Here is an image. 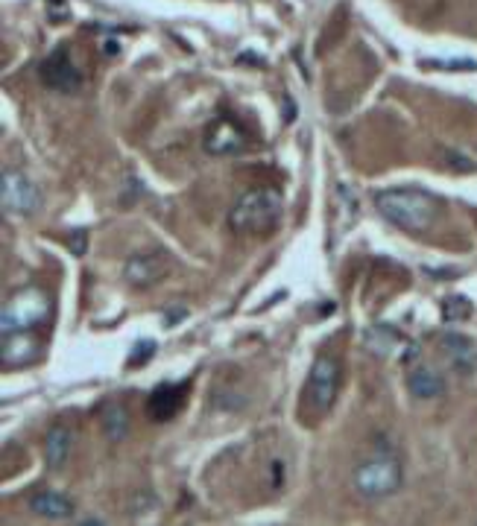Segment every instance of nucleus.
<instances>
[{
    "mask_svg": "<svg viewBox=\"0 0 477 526\" xmlns=\"http://www.w3.org/2000/svg\"><path fill=\"white\" fill-rule=\"evenodd\" d=\"M375 205L387 223L407 234H425L439 220V199L422 188H390L375 196Z\"/></svg>",
    "mask_w": 477,
    "mask_h": 526,
    "instance_id": "obj_1",
    "label": "nucleus"
},
{
    "mask_svg": "<svg viewBox=\"0 0 477 526\" xmlns=\"http://www.w3.org/2000/svg\"><path fill=\"white\" fill-rule=\"evenodd\" d=\"M284 199L276 188L246 190L229 211V226L243 234H267L279 223Z\"/></svg>",
    "mask_w": 477,
    "mask_h": 526,
    "instance_id": "obj_2",
    "label": "nucleus"
},
{
    "mask_svg": "<svg viewBox=\"0 0 477 526\" xmlns=\"http://www.w3.org/2000/svg\"><path fill=\"white\" fill-rule=\"evenodd\" d=\"M401 483H404L401 462H398L396 453L387 451L363 459L352 474V486L366 500H384V497L396 494L401 489Z\"/></svg>",
    "mask_w": 477,
    "mask_h": 526,
    "instance_id": "obj_3",
    "label": "nucleus"
},
{
    "mask_svg": "<svg viewBox=\"0 0 477 526\" xmlns=\"http://www.w3.org/2000/svg\"><path fill=\"white\" fill-rule=\"evenodd\" d=\"M50 310H53V304H50L44 290H36V287L18 290L0 310V331L3 334L33 331V328H39L50 319Z\"/></svg>",
    "mask_w": 477,
    "mask_h": 526,
    "instance_id": "obj_4",
    "label": "nucleus"
},
{
    "mask_svg": "<svg viewBox=\"0 0 477 526\" xmlns=\"http://www.w3.org/2000/svg\"><path fill=\"white\" fill-rule=\"evenodd\" d=\"M337 389H340V363L322 354L311 366V375L305 383V401L314 413L325 415L337 401Z\"/></svg>",
    "mask_w": 477,
    "mask_h": 526,
    "instance_id": "obj_5",
    "label": "nucleus"
},
{
    "mask_svg": "<svg viewBox=\"0 0 477 526\" xmlns=\"http://www.w3.org/2000/svg\"><path fill=\"white\" fill-rule=\"evenodd\" d=\"M39 76L47 88L62 91V94H74V91H80L82 88L80 68L74 65V59H71L68 47H62V50L50 53V56L41 62Z\"/></svg>",
    "mask_w": 477,
    "mask_h": 526,
    "instance_id": "obj_6",
    "label": "nucleus"
},
{
    "mask_svg": "<svg viewBox=\"0 0 477 526\" xmlns=\"http://www.w3.org/2000/svg\"><path fill=\"white\" fill-rule=\"evenodd\" d=\"M0 199H3V208L12 211V214H33L41 205L39 188L18 170H6L3 179H0Z\"/></svg>",
    "mask_w": 477,
    "mask_h": 526,
    "instance_id": "obj_7",
    "label": "nucleus"
},
{
    "mask_svg": "<svg viewBox=\"0 0 477 526\" xmlns=\"http://www.w3.org/2000/svg\"><path fill=\"white\" fill-rule=\"evenodd\" d=\"M442 345V354L445 360L451 363V369L457 375L472 377L477 372V342L466 334H457V331H448L439 339Z\"/></svg>",
    "mask_w": 477,
    "mask_h": 526,
    "instance_id": "obj_8",
    "label": "nucleus"
},
{
    "mask_svg": "<svg viewBox=\"0 0 477 526\" xmlns=\"http://www.w3.org/2000/svg\"><path fill=\"white\" fill-rule=\"evenodd\" d=\"M202 144H205V150L211 152V155H232V152H240L246 147V135L240 132L229 117H220V120H214L205 129Z\"/></svg>",
    "mask_w": 477,
    "mask_h": 526,
    "instance_id": "obj_9",
    "label": "nucleus"
},
{
    "mask_svg": "<svg viewBox=\"0 0 477 526\" xmlns=\"http://www.w3.org/2000/svg\"><path fill=\"white\" fill-rule=\"evenodd\" d=\"M164 272H167V258H164L161 252H141V255L129 258L126 266H123L126 281L135 284V287H150V284H156Z\"/></svg>",
    "mask_w": 477,
    "mask_h": 526,
    "instance_id": "obj_10",
    "label": "nucleus"
},
{
    "mask_svg": "<svg viewBox=\"0 0 477 526\" xmlns=\"http://www.w3.org/2000/svg\"><path fill=\"white\" fill-rule=\"evenodd\" d=\"M185 389H188V383H161V386H156V392L147 401L150 418L170 421L173 415L182 410V404H185V395H188Z\"/></svg>",
    "mask_w": 477,
    "mask_h": 526,
    "instance_id": "obj_11",
    "label": "nucleus"
},
{
    "mask_svg": "<svg viewBox=\"0 0 477 526\" xmlns=\"http://www.w3.org/2000/svg\"><path fill=\"white\" fill-rule=\"evenodd\" d=\"M36 354H39V342L30 337V331L3 334V348H0L3 366H27L30 360H36Z\"/></svg>",
    "mask_w": 477,
    "mask_h": 526,
    "instance_id": "obj_12",
    "label": "nucleus"
},
{
    "mask_svg": "<svg viewBox=\"0 0 477 526\" xmlns=\"http://www.w3.org/2000/svg\"><path fill=\"white\" fill-rule=\"evenodd\" d=\"M407 389H410L413 398L431 401V398L445 395L448 383H445V377H442V372H437V369H431V366H416V369L407 375Z\"/></svg>",
    "mask_w": 477,
    "mask_h": 526,
    "instance_id": "obj_13",
    "label": "nucleus"
},
{
    "mask_svg": "<svg viewBox=\"0 0 477 526\" xmlns=\"http://www.w3.org/2000/svg\"><path fill=\"white\" fill-rule=\"evenodd\" d=\"M30 509L41 515V518H50V521H68L74 518V503L56 491H39L33 500H30Z\"/></svg>",
    "mask_w": 477,
    "mask_h": 526,
    "instance_id": "obj_14",
    "label": "nucleus"
},
{
    "mask_svg": "<svg viewBox=\"0 0 477 526\" xmlns=\"http://www.w3.org/2000/svg\"><path fill=\"white\" fill-rule=\"evenodd\" d=\"M363 342H366V348H369L372 354H378V357H393L398 348L404 345V337L398 334L396 328H390V325H372V328L363 331Z\"/></svg>",
    "mask_w": 477,
    "mask_h": 526,
    "instance_id": "obj_15",
    "label": "nucleus"
},
{
    "mask_svg": "<svg viewBox=\"0 0 477 526\" xmlns=\"http://www.w3.org/2000/svg\"><path fill=\"white\" fill-rule=\"evenodd\" d=\"M68 451H71V433H68L65 427H53V430L47 433V442H44V456H47L50 468L65 465Z\"/></svg>",
    "mask_w": 477,
    "mask_h": 526,
    "instance_id": "obj_16",
    "label": "nucleus"
},
{
    "mask_svg": "<svg viewBox=\"0 0 477 526\" xmlns=\"http://www.w3.org/2000/svg\"><path fill=\"white\" fill-rule=\"evenodd\" d=\"M103 424H106L109 439L120 442V439L126 436V430H129V415L123 413L120 404H109V407H106V415H103Z\"/></svg>",
    "mask_w": 477,
    "mask_h": 526,
    "instance_id": "obj_17",
    "label": "nucleus"
},
{
    "mask_svg": "<svg viewBox=\"0 0 477 526\" xmlns=\"http://www.w3.org/2000/svg\"><path fill=\"white\" fill-rule=\"evenodd\" d=\"M442 316H445V322H463L472 316V301L466 296H451L442 304Z\"/></svg>",
    "mask_w": 477,
    "mask_h": 526,
    "instance_id": "obj_18",
    "label": "nucleus"
},
{
    "mask_svg": "<svg viewBox=\"0 0 477 526\" xmlns=\"http://www.w3.org/2000/svg\"><path fill=\"white\" fill-rule=\"evenodd\" d=\"M156 354V342H150V339H141L135 348H132V354H129V366L135 369V366H144L150 357Z\"/></svg>",
    "mask_w": 477,
    "mask_h": 526,
    "instance_id": "obj_19",
    "label": "nucleus"
},
{
    "mask_svg": "<svg viewBox=\"0 0 477 526\" xmlns=\"http://www.w3.org/2000/svg\"><path fill=\"white\" fill-rule=\"evenodd\" d=\"M431 68H460V71H477V65L472 59H460V62H428Z\"/></svg>",
    "mask_w": 477,
    "mask_h": 526,
    "instance_id": "obj_20",
    "label": "nucleus"
},
{
    "mask_svg": "<svg viewBox=\"0 0 477 526\" xmlns=\"http://www.w3.org/2000/svg\"><path fill=\"white\" fill-rule=\"evenodd\" d=\"M71 243H74V252H77V255H82V249H85V231H77V234H74V237H71Z\"/></svg>",
    "mask_w": 477,
    "mask_h": 526,
    "instance_id": "obj_21",
    "label": "nucleus"
}]
</instances>
